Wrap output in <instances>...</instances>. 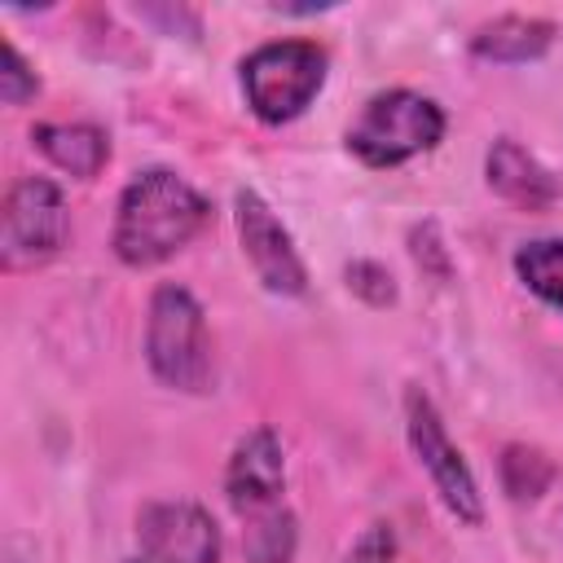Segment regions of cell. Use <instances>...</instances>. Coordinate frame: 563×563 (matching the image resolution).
<instances>
[{
    "label": "cell",
    "mask_w": 563,
    "mask_h": 563,
    "mask_svg": "<svg viewBox=\"0 0 563 563\" xmlns=\"http://www.w3.org/2000/svg\"><path fill=\"white\" fill-rule=\"evenodd\" d=\"M207 216H211L207 198L185 176L167 167H150L123 185L110 246L128 268H154L176 251H185L202 233Z\"/></svg>",
    "instance_id": "cell-1"
},
{
    "label": "cell",
    "mask_w": 563,
    "mask_h": 563,
    "mask_svg": "<svg viewBox=\"0 0 563 563\" xmlns=\"http://www.w3.org/2000/svg\"><path fill=\"white\" fill-rule=\"evenodd\" d=\"M145 365L172 391H207L211 387V334L207 312L180 282H158L145 308Z\"/></svg>",
    "instance_id": "cell-2"
},
{
    "label": "cell",
    "mask_w": 563,
    "mask_h": 563,
    "mask_svg": "<svg viewBox=\"0 0 563 563\" xmlns=\"http://www.w3.org/2000/svg\"><path fill=\"white\" fill-rule=\"evenodd\" d=\"M444 110L440 101L413 92V88H387L374 92L361 114L347 128V154H356L365 167H400L444 141Z\"/></svg>",
    "instance_id": "cell-3"
},
{
    "label": "cell",
    "mask_w": 563,
    "mask_h": 563,
    "mask_svg": "<svg viewBox=\"0 0 563 563\" xmlns=\"http://www.w3.org/2000/svg\"><path fill=\"white\" fill-rule=\"evenodd\" d=\"M325 48L312 40H268L242 62V92L260 123L299 119L325 84Z\"/></svg>",
    "instance_id": "cell-4"
},
{
    "label": "cell",
    "mask_w": 563,
    "mask_h": 563,
    "mask_svg": "<svg viewBox=\"0 0 563 563\" xmlns=\"http://www.w3.org/2000/svg\"><path fill=\"white\" fill-rule=\"evenodd\" d=\"M70 238L66 194L48 176H18L0 207V268L26 273L48 264Z\"/></svg>",
    "instance_id": "cell-5"
},
{
    "label": "cell",
    "mask_w": 563,
    "mask_h": 563,
    "mask_svg": "<svg viewBox=\"0 0 563 563\" xmlns=\"http://www.w3.org/2000/svg\"><path fill=\"white\" fill-rule=\"evenodd\" d=\"M405 435H409V449H413L418 466L427 471L435 497L444 501V510L457 523L479 528L484 523V493L475 484V471L466 466L462 449L449 440L444 418H440L435 400L422 387H409L405 391Z\"/></svg>",
    "instance_id": "cell-6"
},
{
    "label": "cell",
    "mask_w": 563,
    "mask_h": 563,
    "mask_svg": "<svg viewBox=\"0 0 563 563\" xmlns=\"http://www.w3.org/2000/svg\"><path fill=\"white\" fill-rule=\"evenodd\" d=\"M233 224H238L242 255L255 268L260 286L268 295H282V299H299L308 290V264H303L290 229L273 216V207L255 189L233 194Z\"/></svg>",
    "instance_id": "cell-7"
},
{
    "label": "cell",
    "mask_w": 563,
    "mask_h": 563,
    "mask_svg": "<svg viewBox=\"0 0 563 563\" xmlns=\"http://www.w3.org/2000/svg\"><path fill=\"white\" fill-rule=\"evenodd\" d=\"M136 541L145 563H220V523L185 497L145 501L136 510Z\"/></svg>",
    "instance_id": "cell-8"
},
{
    "label": "cell",
    "mask_w": 563,
    "mask_h": 563,
    "mask_svg": "<svg viewBox=\"0 0 563 563\" xmlns=\"http://www.w3.org/2000/svg\"><path fill=\"white\" fill-rule=\"evenodd\" d=\"M282 488H286L282 440H277L273 427H251L246 435H238V444L229 453L224 497L246 519V515H260L268 506H282Z\"/></svg>",
    "instance_id": "cell-9"
},
{
    "label": "cell",
    "mask_w": 563,
    "mask_h": 563,
    "mask_svg": "<svg viewBox=\"0 0 563 563\" xmlns=\"http://www.w3.org/2000/svg\"><path fill=\"white\" fill-rule=\"evenodd\" d=\"M484 180L497 198H506L519 211H545L559 198V180L510 136H497L484 154Z\"/></svg>",
    "instance_id": "cell-10"
},
{
    "label": "cell",
    "mask_w": 563,
    "mask_h": 563,
    "mask_svg": "<svg viewBox=\"0 0 563 563\" xmlns=\"http://www.w3.org/2000/svg\"><path fill=\"white\" fill-rule=\"evenodd\" d=\"M31 141L53 167L79 180H92L110 158V136L97 123H35Z\"/></svg>",
    "instance_id": "cell-11"
},
{
    "label": "cell",
    "mask_w": 563,
    "mask_h": 563,
    "mask_svg": "<svg viewBox=\"0 0 563 563\" xmlns=\"http://www.w3.org/2000/svg\"><path fill=\"white\" fill-rule=\"evenodd\" d=\"M554 44V22L532 13H501L471 35V53L484 62H537Z\"/></svg>",
    "instance_id": "cell-12"
},
{
    "label": "cell",
    "mask_w": 563,
    "mask_h": 563,
    "mask_svg": "<svg viewBox=\"0 0 563 563\" xmlns=\"http://www.w3.org/2000/svg\"><path fill=\"white\" fill-rule=\"evenodd\" d=\"M295 550H299V519L290 506H268L260 515H246L242 528L246 563H290Z\"/></svg>",
    "instance_id": "cell-13"
},
{
    "label": "cell",
    "mask_w": 563,
    "mask_h": 563,
    "mask_svg": "<svg viewBox=\"0 0 563 563\" xmlns=\"http://www.w3.org/2000/svg\"><path fill=\"white\" fill-rule=\"evenodd\" d=\"M519 282L550 308L563 312V238H532L515 251Z\"/></svg>",
    "instance_id": "cell-14"
},
{
    "label": "cell",
    "mask_w": 563,
    "mask_h": 563,
    "mask_svg": "<svg viewBox=\"0 0 563 563\" xmlns=\"http://www.w3.org/2000/svg\"><path fill=\"white\" fill-rule=\"evenodd\" d=\"M497 475L510 501H537L554 484V462L532 444H506L497 457Z\"/></svg>",
    "instance_id": "cell-15"
},
{
    "label": "cell",
    "mask_w": 563,
    "mask_h": 563,
    "mask_svg": "<svg viewBox=\"0 0 563 563\" xmlns=\"http://www.w3.org/2000/svg\"><path fill=\"white\" fill-rule=\"evenodd\" d=\"M35 92H40V75L18 53V44L4 40V53H0V101L4 106H26Z\"/></svg>",
    "instance_id": "cell-16"
},
{
    "label": "cell",
    "mask_w": 563,
    "mask_h": 563,
    "mask_svg": "<svg viewBox=\"0 0 563 563\" xmlns=\"http://www.w3.org/2000/svg\"><path fill=\"white\" fill-rule=\"evenodd\" d=\"M343 277H347V290L361 295V299L374 303V308H387V303L396 299V282H391L387 264H378V260H352Z\"/></svg>",
    "instance_id": "cell-17"
},
{
    "label": "cell",
    "mask_w": 563,
    "mask_h": 563,
    "mask_svg": "<svg viewBox=\"0 0 563 563\" xmlns=\"http://www.w3.org/2000/svg\"><path fill=\"white\" fill-rule=\"evenodd\" d=\"M339 563H396V532L391 523H369Z\"/></svg>",
    "instance_id": "cell-18"
},
{
    "label": "cell",
    "mask_w": 563,
    "mask_h": 563,
    "mask_svg": "<svg viewBox=\"0 0 563 563\" xmlns=\"http://www.w3.org/2000/svg\"><path fill=\"white\" fill-rule=\"evenodd\" d=\"M4 563H35V554L26 550L22 537H9V545H4Z\"/></svg>",
    "instance_id": "cell-19"
},
{
    "label": "cell",
    "mask_w": 563,
    "mask_h": 563,
    "mask_svg": "<svg viewBox=\"0 0 563 563\" xmlns=\"http://www.w3.org/2000/svg\"><path fill=\"white\" fill-rule=\"evenodd\" d=\"M128 563H145V559H128Z\"/></svg>",
    "instance_id": "cell-20"
}]
</instances>
